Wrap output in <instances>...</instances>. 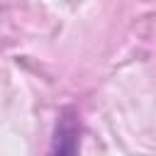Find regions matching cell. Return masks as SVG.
Returning a JSON list of instances; mask_svg holds the SVG:
<instances>
[{
	"label": "cell",
	"instance_id": "cell-1",
	"mask_svg": "<svg viewBox=\"0 0 156 156\" xmlns=\"http://www.w3.org/2000/svg\"><path fill=\"white\" fill-rule=\"evenodd\" d=\"M49 156H80V127L73 112H63L58 117Z\"/></svg>",
	"mask_w": 156,
	"mask_h": 156
}]
</instances>
